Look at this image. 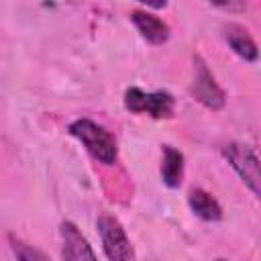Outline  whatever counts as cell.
Listing matches in <instances>:
<instances>
[{"instance_id":"52a82bcc","label":"cell","mask_w":261,"mask_h":261,"mask_svg":"<svg viewBox=\"0 0 261 261\" xmlns=\"http://www.w3.org/2000/svg\"><path fill=\"white\" fill-rule=\"evenodd\" d=\"M130 20L135 24V29L139 31V35L149 43V45H165L169 41V35H171V29L169 24L159 18L157 14L149 12L147 8H135L130 12Z\"/></svg>"},{"instance_id":"277c9868","label":"cell","mask_w":261,"mask_h":261,"mask_svg":"<svg viewBox=\"0 0 261 261\" xmlns=\"http://www.w3.org/2000/svg\"><path fill=\"white\" fill-rule=\"evenodd\" d=\"M96 228L100 234L102 251L108 261H135L133 243L120 224V220L108 212H102L96 218Z\"/></svg>"},{"instance_id":"8fae6325","label":"cell","mask_w":261,"mask_h":261,"mask_svg":"<svg viewBox=\"0 0 261 261\" xmlns=\"http://www.w3.org/2000/svg\"><path fill=\"white\" fill-rule=\"evenodd\" d=\"M8 245H10V251H12L16 261H51L41 249H37L35 245L22 241L14 232L8 234Z\"/></svg>"},{"instance_id":"5b68a950","label":"cell","mask_w":261,"mask_h":261,"mask_svg":"<svg viewBox=\"0 0 261 261\" xmlns=\"http://www.w3.org/2000/svg\"><path fill=\"white\" fill-rule=\"evenodd\" d=\"M190 92L196 102H200L204 108L218 112L226 104V92L216 82L214 73L210 71L208 63L202 59V55H194V77L190 84Z\"/></svg>"},{"instance_id":"8992f818","label":"cell","mask_w":261,"mask_h":261,"mask_svg":"<svg viewBox=\"0 0 261 261\" xmlns=\"http://www.w3.org/2000/svg\"><path fill=\"white\" fill-rule=\"evenodd\" d=\"M59 239H61V257H63V261H98L90 241L77 228L75 222L61 220Z\"/></svg>"},{"instance_id":"3957f363","label":"cell","mask_w":261,"mask_h":261,"mask_svg":"<svg viewBox=\"0 0 261 261\" xmlns=\"http://www.w3.org/2000/svg\"><path fill=\"white\" fill-rule=\"evenodd\" d=\"M222 157L224 161L232 167V171L241 177V181L249 188V192L259 198L261 190V173H259V157H257V151L247 145V143H239V141H232V143H226L222 147Z\"/></svg>"},{"instance_id":"7c38bea8","label":"cell","mask_w":261,"mask_h":261,"mask_svg":"<svg viewBox=\"0 0 261 261\" xmlns=\"http://www.w3.org/2000/svg\"><path fill=\"white\" fill-rule=\"evenodd\" d=\"M214 261H228V259H222V257H218V259H214Z\"/></svg>"},{"instance_id":"7a4b0ae2","label":"cell","mask_w":261,"mask_h":261,"mask_svg":"<svg viewBox=\"0 0 261 261\" xmlns=\"http://www.w3.org/2000/svg\"><path fill=\"white\" fill-rule=\"evenodd\" d=\"M122 104L133 114H147L155 120H167L175 114V98L165 90L145 92L137 86L124 90Z\"/></svg>"},{"instance_id":"9c48e42d","label":"cell","mask_w":261,"mask_h":261,"mask_svg":"<svg viewBox=\"0 0 261 261\" xmlns=\"http://www.w3.org/2000/svg\"><path fill=\"white\" fill-rule=\"evenodd\" d=\"M184 171H186L184 153L173 145H163L161 147V181L169 190H177L184 181Z\"/></svg>"},{"instance_id":"6da1fadb","label":"cell","mask_w":261,"mask_h":261,"mask_svg":"<svg viewBox=\"0 0 261 261\" xmlns=\"http://www.w3.org/2000/svg\"><path fill=\"white\" fill-rule=\"evenodd\" d=\"M67 133L102 165H112L118 159V143L110 130L92 118H75L67 124Z\"/></svg>"},{"instance_id":"30bf717a","label":"cell","mask_w":261,"mask_h":261,"mask_svg":"<svg viewBox=\"0 0 261 261\" xmlns=\"http://www.w3.org/2000/svg\"><path fill=\"white\" fill-rule=\"evenodd\" d=\"M188 206L204 222H218L224 216L220 202L210 192H206L202 188H192L188 192Z\"/></svg>"},{"instance_id":"ba28073f","label":"cell","mask_w":261,"mask_h":261,"mask_svg":"<svg viewBox=\"0 0 261 261\" xmlns=\"http://www.w3.org/2000/svg\"><path fill=\"white\" fill-rule=\"evenodd\" d=\"M222 35H224L226 45L232 49V53L237 57H241L243 61H249V63L257 61V57H259L257 43H255V39L249 35V31L243 24L228 22V24H224Z\"/></svg>"}]
</instances>
